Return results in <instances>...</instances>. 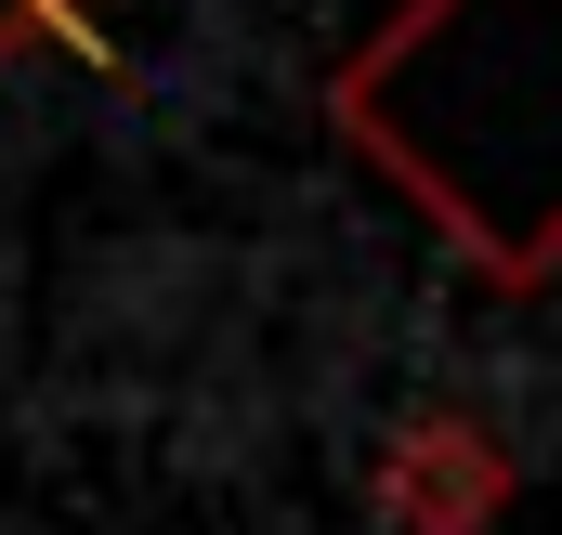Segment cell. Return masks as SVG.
Listing matches in <instances>:
<instances>
[{
  "mask_svg": "<svg viewBox=\"0 0 562 535\" xmlns=\"http://www.w3.org/2000/svg\"><path fill=\"white\" fill-rule=\"evenodd\" d=\"M327 118L471 274H562V0H393L327 66Z\"/></svg>",
  "mask_w": 562,
  "mask_h": 535,
  "instance_id": "cell-1",
  "label": "cell"
},
{
  "mask_svg": "<svg viewBox=\"0 0 562 535\" xmlns=\"http://www.w3.org/2000/svg\"><path fill=\"white\" fill-rule=\"evenodd\" d=\"M380 510H393V535H497V510H510V444L484 418L431 405L419 431L380 457Z\"/></svg>",
  "mask_w": 562,
  "mask_h": 535,
  "instance_id": "cell-2",
  "label": "cell"
},
{
  "mask_svg": "<svg viewBox=\"0 0 562 535\" xmlns=\"http://www.w3.org/2000/svg\"><path fill=\"white\" fill-rule=\"evenodd\" d=\"M92 26V0H0V79L40 53V39H79Z\"/></svg>",
  "mask_w": 562,
  "mask_h": 535,
  "instance_id": "cell-3",
  "label": "cell"
}]
</instances>
